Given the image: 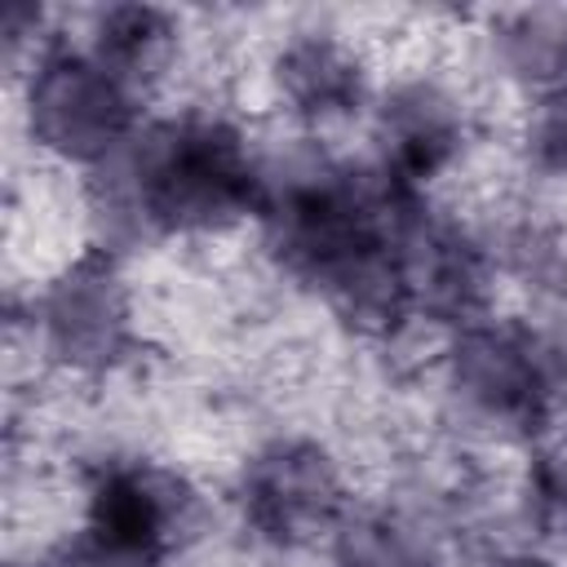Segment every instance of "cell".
Here are the masks:
<instances>
[{
  "label": "cell",
  "instance_id": "obj_1",
  "mask_svg": "<svg viewBox=\"0 0 567 567\" xmlns=\"http://www.w3.org/2000/svg\"><path fill=\"white\" fill-rule=\"evenodd\" d=\"M133 199L164 230L221 226L261 199L244 142L217 120H173L133 155Z\"/></svg>",
  "mask_w": 567,
  "mask_h": 567
},
{
  "label": "cell",
  "instance_id": "obj_2",
  "mask_svg": "<svg viewBox=\"0 0 567 567\" xmlns=\"http://www.w3.org/2000/svg\"><path fill=\"white\" fill-rule=\"evenodd\" d=\"M186 492L146 465H111L89 496L84 554L93 567H159L186 527Z\"/></svg>",
  "mask_w": 567,
  "mask_h": 567
},
{
  "label": "cell",
  "instance_id": "obj_3",
  "mask_svg": "<svg viewBox=\"0 0 567 567\" xmlns=\"http://www.w3.org/2000/svg\"><path fill=\"white\" fill-rule=\"evenodd\" d=\"M128 97L120 75L102 62L53 53L31 84V124L35 133L66 155H102L128 128Z\"/></svg>",
  "mask_w": 567,
  "mask_h": 567
},
{
  "label": "cell",
  "instance_id": "obj_4",
  "mask_svg": "<svg viewBox=\"0 0 567 567\" xmlns=\"http://www.w3.org/2000/svg\"><path fill=\"white\" fill-rule=\"evenodd\" d=\"M341 509V483L328 456L310 443H275L244 474L248 523L284 545H297L328 527Z\"/></svg>",
  "mask_w": 567,
  "mask_h": 567
},
{
  "label": "cell",
  "instance_id": "obj_5",
  "mask_svg": "<svg viewBox=\"0 0 567 567\" xmlns=\"http://www.w3.org/2000/svg\"><path fill=\"white\" fill-rule=\"evenodd\" d=\"M456 381L487 416L514 425L536 421L545 408V372L536 350L501 328L465 337V346L456 350Z\"/></svg>",
  "mask_w": 567,
  "mask_h": 567
},
{
  "label": "cell",
  "instance_id": "obj_6",
  "mask_svg": "<svg viewBox=\"0 0 567 567\" xmlns=\"http://www.w3.org/2000/svg\"><path fill=\"white\" fill-rule=\"evenodd\" d=\"M124 297L106 266H80L49 297V332L75 363H106L124 346Z\"/></svg>",
  "mask_w": 567,
  "mask_h": 567
},
{
  "label": "cell",
  "instance_id": "obj_7",
  "mask_svg": "<svg viewBox=\"0 0 567 567\" xmlns=\"http://www.w3.org/2000/svg\"><path fill=\"white\" fill-rule=\"evenodd\" d=\"M461 124L452 115V102H443L434 89H408L385 111V151L394 182L430 177L452 151H456Z\"/></svg>",
  "mask_w": 567,
  "mask_h": 567
},
{
  "label": "cell",
  "instance_id": "obj_8",
  "mask_svg": "<svg viewBox=\"0 0 567 567\" xmlns=\"http://www.w3.org/2000/svg\"><path fill=\"white\" fill-rule=\"evenodd\" d=\"M279 84L306 115H341L359 102V66L332 40H301L279 62Z\"/></svg>",
  "mask_w": 567,
  "mask_h": 567
},
{
  "label": "cell",
  "instance_id": "obj_9",
  "mask_svg": "<svg viewBox=\"0 0 567 567\" xmlns=\"http://www.w3.org/2000/svg\"><path fill=\"white\" fill-rule=\"evenodd\" d=\"M168 35H173L168 18L155 9H111L97 31V49H102L97 62L115 75H133L164 53Z\"/></svg>",
  "mask_w": 567,
  "mask_h": 567
},
{
  "label": "cell",
  "instance_id": "obj_10",
  "mask_svg": "<svg viewBox=\"0 0 567 567\" xmlns=\"http://www.w3.org/2000/svg\"><path fill=\"white\" fill-rule=\"evenodd\" d=\"M536 151L549 168H567V89L545 102L536 120Z\"/></svg>",
  "mask_w": 567,
  "mask_h": 567
},
{
  "label": "cell",
  "instance_id": "obj_11",
  "mask_svg": "<svg viewBox=\"0 0 567 567\" xmlns=\"http://www.w3.org/2000/svg\"><path fill=\"white\" fill-rule=\"evenodd\" d=\"M509 567H540V563H509Z\"/></svg>",
  "mask_w": 567,
  "mask_h": 567
}]
</instances>
